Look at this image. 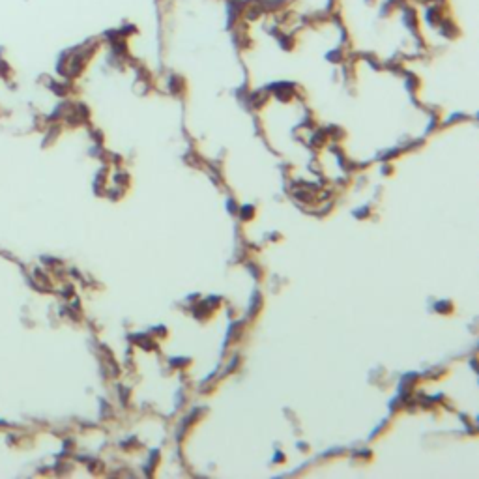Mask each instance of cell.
I'll return each instance as SVG.
<instances>
[]
</instances>
